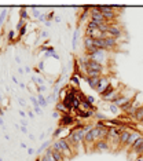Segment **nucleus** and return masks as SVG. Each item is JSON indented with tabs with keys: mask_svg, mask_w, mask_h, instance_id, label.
Instances as JSON below:
<instances>
[{
	"mask_svg": "<svg viewBox=\"0 0 143 161\" xmlns=\"http://www.w3.org/2000/svg\"><path fill=\"white\" fill-rule=\"evenodd\" d=\"M30 102H32V105H33V108H34V106H39V102H37V96H30Z\"/></svg>",
	"mask_w": 143,
	"mask_h": 161,
	"instance_id": "nucleus-31",
	"label": "nucleus"
},
{
	"mask_svg": "<svg viewBox=\"0 0 143 161\" xmlns=\"http://www.w3.org/2000/svg\"><path fill=\"white\" fill-rule=\"evenodd\" d=\"M20 130H21V132H22V134H28V128H26V127H22V125H21Z\"/></svg>",
	"mask_w": 143,
	"mask_h": 161,
	"instance_id": "nucleus-38",
	"label": "nucleus"
},
{
	"mask_svg": "<svg viewBox=\"0 0 143 161\" xmlns=\"http://www.w3.org/2000/svg\"><path fill=\"white\" fill-rule=\"evenodd\" d=\"M25 25H28V21H25V19H21L20 18V21H18V24H17V32H20L21 29L25 26Z\"/></svg>",
	"mask_w": 143,
	"mask_h": 161,
	"instance_id": "nucleus-25",
	"label": "nucleus"
},
{
	"mask_svg": "<svg viewBox=\"0 0 143 161\" xmlns=\"http://www.w3.org/2000/svg\"><path fill=\"white\" fill-rule=\"evenodd\" d=\"M18 113H20V116L22 118H26V113H25V110H20Z\"/></svg>",
	"mask_w": 143,
	"mask_h": 161,
	"instance_id": "nucleus-39",
	"label": "nucleus"
},
{
	"mask_svg": "<svg viewBox=\"0 0 143 161\" xmlns=\"http://www.w3.org/2000/svg\"><path fill=\"white\" fill-rule=\"evenodd\" d=\"M78 32H80V30H76V32H74V34H73V41H72V46H73V47H76V44H77Z\"/></svg>",
	"mask_w": 143,
	"mask_h": 161,
	"instance_id": "nucleus-28",
	"label": "nucleus"
},
{
	"mask_svg": "<svg viewBox=\"0 0 143 161\" xmlns=\"http://www.w3.org/2000/svg\"><path fill=\"white\" fill-rule=\"evenodd\" d=\"M47 21V14H41L39 18V22H46Z\"/></svg>",
	"mask_w": 143,
	"mask_h": 161,
	"instance_id": "nucleus-34",
	"label": "nucleus"
},
{
	"mask_svg": "<svg viewBox=\"0 0 143 161\" xmlns=\"http://www.w3.org/2000/svg\"><path fill=\"white\" fill-rule=\"evenodd\" d=\"M20 18L21 19H25V21H28V19H29V14H28L26 7H22L20 10Z\"/></svg>",
	"mask_w": 143,
	"mask_h": 161,
	"instance_id": "nucleus-20",
	"label": "nucleus"
},
{
	"mask_svg": "<svg viewBox=\"0 0 143 161\" xmlns=\"http://www.w3.org/2000/svg\"><path fill=\"white\" fill-rule=\"evenodd\" d=\"M76 118L73 114L68 113V114H62L61 118L58 121V127H63V128H72L76 124Z\"/></svg>",
	"mask_w": 143,
	"mask_h": 161,
	"instance_id": "nucleus-3",
	"label": "nucleus"
},
{
	"mask_svg": "<svg viewBox=\"0 0 143 161\" xmlns=\"http://www.w3.org/2000/svg\"><path fill=\"white\" fill-rule=\"evenodd\" d=\"M7 15H8V10H7V8H3L2 12H0V28L3 26V24H4L6 18H7Z\"/></svg>",
	"mask_w": 143,
	"mask_h": 161,
	"instance_id": "nucleus-18",
	"label": "nucleus"
},
{
	"mask_svg": "<svg viewBox=\"0 0 143 161\" xmlns=\"http://www.w3.org/2000/svg\"><path fill=\"white\" fill-rule=\"evenodd\" d=\"M107 33H109L110 37H114V39L118 40V39L124 34V29H123L120 22H113V24L109 25V30H107Z\"/></svg>",
	"mask_w": 143,
	"mask_h": 161,
	"instance_id": "nucleus-2",
	"label": "nucleus"
},
{
	"mask_svg": "<svg viewBox=\"0 0 143 161\" xmlns=\"http://www.w3.org/2000/svg\"><path fill=\"white\" fill-rule=\"evenodd\" d=\"M11 80H12V81H14L17 85H20V81L17 80V77H15V76H11Z\"/></svg>",
	"mask_w": 143,
	"mask_h": 161,
	"instance_id": "nucleus-41",
	"label": "nucleus"
},
{
	"mask_svg": "<svg viewBox=\"0 0 143 161\" xmlns=\"http://www.w3.org/2000/svg\"><path fill=\"white\" fill-rule=\"evenodd\" d=\"M33 112H34V114H43V109L40 108V106H34L33 108Z\"/></svg>",
	"mask_w": 143,
	"mask_h": 161,
	"instance_id": "nucleus-29",
	"label": "nucleus"
},
{
	"mask_svg": "<svg viewBox=\"0 0 143 161\" xmlns=\"http://www.w3.org/2000/svg\"><path fill=\"white\" fill-rule=\"evenodd\" d=\"M94 150H98V152H107L110 150V146H109V142L106 139H99L96 140L94 145Z\"/></svg>",
	"mask_w": 143,
	"mask_h": 161,
	"instance_id": "nucleus-5",
	"label": "nucleus"
},
{
	"mask_svg": "<svg viewBox=\"0 0 143 161\" xmlns=\"http://www.w3.org/2000/svg\"><path fill=\"white\" fill-rule=\"evenodd\" d=\"M21 125L22 127H28V120L26 118H21Z\"/></svg>",
	"mask_w": 143,
	"mask_h": 161,
	"instance_id": "nucleus-36",
	"label": "nucleus"
},
{
	"mask_svg": "<svg viewBox=\"0 0 143 161\" xmlns=\"http://www.w3.org/2000/svg\"><path fill=\"white\" fill-rule=\"evenodd\" d=\"M51 149L54 150H58V152H61L63 156L66 157V159L70 160L72 156H73V150L70 149V146H69L68 140L65 139V138H59V139H55L51 145Z\"/></svg>",
	"mask_w": 143,
	"mask_h": 161,
	"instance_id": "nucleus-1",
	"label": "nucleus"
},
{
	"mask_svg": "<svg viewBox=\"0 0 143 161\" xmlns=\"http://www.w3.org/2000/svg\"><path fill=\"white\" fill-rule=\"evenodd\" d=\"M36 153V150L32 149V147H28V154H34Z\"/></svg>",
	"mask_w": 143,
	"mask_h": 161,
	"instance_id": "nucleus-40",
	"label": "nucleus"
},
{
	"mask_svg": "<svg viewBox=\"0 0 143 161\" xmlns=\"http://www.w3.org/2000/svg\"><path fill=\"white\" fill-rule=\"evenodd\" d=\"M39 36H40V37H43V39H47V36H48V33H47L46 30H40Z\"/></svg>",
	"mask_w": 143,
	"mask_h": 161,
	"instance_id": "nucleus-33",
	"label": "nucleus"
},
{
	"mask_svg": "<svg viewBox=\"0 0 143 161\" xmlns=\"http://www.w3.org/2000/svg\"><path fill=\"white\" fill-rule=\"evenodd\" d=\"M32 81L36 85H44V79H41L39 76H32Z\"/></svg>",
	"mask_w": 143,
	"mask_h": 161,
	"instance_id": "nucleus-21",
	"label": "nucleus"
},
{
	"mask_svg": "<svg viewBox=\"0 0 143 161\" xmlns=\"http://www.w3.org/2000/svg\"><path fill=\"white\" fill-rule=\"evenodd\" d=\"M135 161H143V156H138L135 159Z\"/></svg>",
	"mask_w": 143,
	"mask_h": 161,
	"instance_id": "nucleus-45",
	"label": "nucleus"
},
{
	"mask_svg": "<svg viewBox=\"0 0 143 161\" xmlns=\"http://www.w3.org/2000/svg\"><path fill=\"white\" fill-rule=\"evenodd\" d=\"M36 91H37V94H43L44 91H47L46 84H44V85H36Z\"/></svg>",
	"mask_w": 143,
	"mask_h": 161,
	"instance_id": "nucleus-27",
	"label": "nucleus"
},
{
	"mask_svg": "<svg viewBox=\"0 0 143 161\" xmlns=\"http://www.w3.org/2000/svg\"><path fill=\"white\" fill-rule=\"evenodd\" d=\"M61 113H58V112H54V113H52V117L54 118H58V120H59V118H61Z\"/></svg>",
	"mask_w": 143,
	"mask_h": 161,
	"instance_id": "nucleus-37",
	"label": "nucleus"
},
{
	"mask_svg": "<svg viewBox=\"0 0 143 161\" xmlns=\"http://www.w3.org/2000/svg\"><path fill=\"white\" fill-rule=\"evenodd\" d=\"M37 102H39L40 108H47V106H48V102H47L46 96L43 94H37Z\"/></svg>",
	"mask_w": 143,
	"mask_h": 161,
	"instance_id": "nucleus-15",
	"label": "nucleus"
},
{
	"mask_svg": "<svg viewBox=\"0 0 143 161\" xmlns=\"http://www.w3.org/2000/svg\"><path fill=\"white\" fill-rule=\"evenodd\" d=\"M141 124H143V121H142V123H141Z\"/></svg>",
	"mask_w": 143,
	"mask_h": 161,
	"instance_id": "nucleus-53",
	"label": "nucleus"
},
{
	"mask_svg": "<svg viewBox=\"0 0 143 161\" xmlns=\"http://www.w3.org/2000/svg\"><path fill=\"white\" fill-rule=\"evenodd\" d=\"M85 81L88 83L90 88L96 90V87H98V84H99V81H101V77H87V79H85Z\"/></svg>",
	"mask_w": 143,
	"mask_h": 161,
	"instance_id": "nucleus-9",
	"label": "nucleus"
},
{
	"mask_svg": "<svg viewBox=\"0 0 143 161\" xmlns=\"http://www.w3.org/2000/svg\"><path fill=\"white\" fill-rule=\"evenodd\" d=\"M87 101L90 102L91 105H95V102H96V98H94V95H87Z\"/></svg>",
	"mask_w": 143,
	"mask_h": 161,
	"instance_id": "nucleus-30",
	"label": "nucleus"
},
{
	"mask_svg": "<svg viewBox=\"0 0 143 161\" xmlns=\"http://www.w3.org/2000/svg\"><path fill=\"white\" fill-rule=\"evenodd\" d=\"M0 125H2L3 130H6V127H4V120H3V117H0Z\"/></svg>",
	"mask_w": 143,
	"mask_h": 161,
	"instance_id": "nucleus-42",
	"label": "nucleus"
},
{
	"mask_svg": "<svg viewBox=\"0 0 143 161\" xmlns=\"http://www.w3.org/2000/svg\"><path fill=\"white\" fill-rule=\"evenodd\" d=\"M105 43H106V51H112L114 48L117 47V44H118V40L114 37H106L105 39Z\"/></svg>",
	"mask_w": 143,
	"mask_h": 161,
	"instance_id": "nucleus-7",
	"label": "nucleus"
},
{
	"mask_svg": "<svg viewBox=\"0 0 143 161\" xmlns=\"http://www.w3.org/2000/svg\"><path fill=\"white\" fill-rule=\"evenodd\" d=\"M69 81H70V84H73L74 87H77V88H80V79H78L77 76L72 75L70 77H69Z\"/></svg>",
	"mask_w": 143,
	"mask_h": 161,
	"instance_id": "nucleus-19",
	"label": "nucleus"
},
{
	"mask_svg": "<svg viewBox=\"0 0 143 161\" xmlns=\"http://www.w3.org/2000/svg\"><path fill=\"white\" fill-rule=\"evenodd\" d=\"M3 114H4V110H3V108H0V117H2Z\"/></svg>",
	"mask_w": 143,
	"mask_h": 161,
	"instance_id": "nucleus-50",
	"label": "nucleus"
},
{
	"mask_svg": "<svg viewBox=\"0 0 143 161\" xmlns=\"http://www.w3.org/2000/svg\"><path fill=\"white\" fill-rule=\"evenodd\" d=\"M20 146L22 147V149H26V143H24V142H21V143H20Z\"/></svg>",
	"mask_w": 143,
	"mask_h": 161,
	"instance_id": "nucleus-48",
	"label": "nucleus"
},
{
	"mask_svg": "<svg viewBox=\"0 0 143 161\" xmlns=\"http://www.w3.org/2000/svg\"><path fill=\"white\" fill-rule=\"evenodd\" d=\"M55 112H58V113H61V114H68V110H66V108H65L62 101L55 104Z\"/></svg>",
	"mask_w": 143,
	"mask_h": 161,
	"instance_id": "nucleus-13",
	"label": "nucleus"
},
{
	"mask_svg": "<svg viewBox=\"0 0 143 161\" xmlns=\"http://www.w3.org/2000/svg\"><path fill=\"white\" fill-rule=\"evenodd\" d=\"M142 156H143V154H142Z\"/></svg>",
	"mask_w": 143,
	"mask_h": 161,
	"instance_id": "nucleus-55",
	"label": "nucleus"
},
{
	"mask_svg": "<svg viewBox=\"0 0 143 161\" xmlns=\"http://www.w3.org/2000/svg\"><path fill=\"white\" fill-rule=\"evenodd\" d=\"M69 94V85H65V87H62L61 90H59V95H58V98H59V101H63V99L68 96Z\"/></svg>",
	"mask_w": 143,
	"mask_h": 161,
	"instance_id": "nucleus-14",
	"label": "nucleus"
},
{
	"mask_svg": "<svg viewBox=\"0 0 143 161\" xmlns=\"http://www.w3.org/2000/svg\"><path fill=\"white\" fill-rule=\"evenodd\" d=\"M109 84H110V76H102V77H101L99 84H98V87H96V90H95V91H96L99 95H102L103 91L107 88V85H109Z\"/></svg>",
	"mask_w": 143,
	"mask_h": 161,
	"instance_id": "nucleus-4",
	"label": "nucleus"
},
{
	"mask_svg": "<svg viewBox=\"0 0 143 161\" xmlns=\"http://www.w3.org/2000/svg\"><path fill=\"white\" fill-rule=\"evenodd\" d=\"M18 102H20V104H21L22 106L26 105V104H25V99H24V98H20V99H18Z\"/></svg>",
	"mask_w": 143,
	"mask_h": 161,
	"instance_id": "nucleus-43",
	"label": "nucleus"
},
{
	"mask_svg": "<svg viewBox=\"0 0 143 161\" xmlns=\"http://www.w3.org/2000/svg\"><path fill=\"white\" fill-rule=\"evenodd\" d=\"M32 15H33V18L39 19V18H40V15H41L40 10H39V8H36V7H33V8H32Z\"/></svg>",
	"mask_w": 143,
	"mask_h": 161,
	"instance_id": "nucleus-26",
	"label": "nucleus"
},
{
	"mask_svg": "<svg viewBox=\"0 0 143 161\" xmlns=\"http://www.w3.org/2000/svg\"><path fill=\"white\" fill-rule=\"evenodd\" d=\"M109 109H110V113H113V114H117L120 110H121V109H120L118 106H117V105H114V104H110Z\"/></svg>",
	"mask_w": 143,
	"mask_h": 161,
	"instance_id": "nucleus-24",
	"label": "nucleus"
},
{
	"mask_svg": "<svg viewBox=\"0 0 143 161\" xmlns=\"http://www.w3.org/2000/svg\"><path fill=\"white\" fill-rule=\"evenodd\" d=\"M28 117H29V118H34V112L28 109Z\"/></svg>",
	"mask_w": 143,
	"mask_h": 161,
	"instance_id": "nucleus-35",
	"label": "nucleus"
},
{
	"mask_svg": "<svg viewBox=\"0 0 143 161\" xmlns=\"http://www.w3.org/2000/svg\"><path fill=\"white\" fill-rule=\"evenodd\" d=\"M44 24H46V26H51V25H52V22H51V21H46V22H44Z\"/></svg>",
	"mask_w": 143,
	"mask_h": 161,
	"instance_id": "nucleus-46",
	"label": "nucleus"
},
{
	"mask_svg": "<svg viewBox=\"0 0 143 161\" xmlns=\"http://www.w3.org/2000/svg\"><path fill=\"white\" fill-rule=\"evenodd\" d=\"M142 135L141 132H138V131H132V134H131V136H129V139H128V143H127V146H125V149L127 150H129L132 147V145L135 143V140L138 139V138H141Z\"/></svg>",
	"mask_w": 143,
	"mask_h": 161,
	"instance_id": "nucleus-8",
	"label": "nucleus"
},
{
	"mask_svg": "<svg viewBox=\"0 0 143 161\" xmlns=\"http://www.w3.org/2000/svg\"><path fill=\"white\" fill-rule=\"evenodd\" d=\"M54 21H55V22H61V17H58V15H55V17H54Z\"/></svg>",
	"mask_w": 143,
	"mask_h": 161,
	"instance_id": "nucleus-44",
	"label": "nucleus"
},
{
	"mask_svg": "<svg viewBox=\"0 0 143 161\" xmlns=\"http://www.w3.org/2000/svg\"><path fill=\"white\" fill-rule=\"evenodd\" d=\"M132 121H135V123H142L143 121V105L141 106V108H138L135 116L132 117Z\"/></svg>",
	"mask_w": 143,
	"mask_h": 161,
	"instance_id": "nucleus-10",
	"label": "nucleus"
},
{
	"mask_svg": "<svg viewBox=\"0 0 143 161\" xmlns=\"http://www.w3.org/2000/svg\"><path fill=\"white\" fill-rule=\"evenodd\" d=\"M25 70H26V72H28V73H29V72H30V70H32V69H30V67H29V66H26V67H25Z\"/></svg>",
	"mask_w": 143,
	"mask_h": 161,
	"instance_id": "nucleus-51",
	"label": "nucleus"
},
{
	"mask_svg": "<svg viewBox=\"0 0 143 161\" xmlns=\"http://www.w3.org/2000/svg\"><path fill=\"white\" fill-rule=\"evenodd\" d=\"M37 69H39L40 72H44V61H40L39 65H37Z\"/></svg>",
	"mask_w": 143,
	"mask_h": 161,
	"instance_id": "nucleus-32",
	"label": "nucleus"
},
{
	"mask_svg": "<svg viewBox=\"0 0 143 161\" xmlns=\"http://www.w3.org/2000/svg\"><path fill=\"white\" fill-rule=\"evenodd\" d=\"M51 145H52V143H51V142H50V140H46V142H43V143H41V146H40V147H39V149H37V150H36V153H39V154H40L41 152H46V150H47V149H48V147H50V146H51Z\"/></svg>",
	"mask_w": 143,
	"mask_h": 161,
	"instance_id": "nucleus-17",
	"label": "nucleus"
},
{
	"mask_svg": "<svg viewBox=\"0 0 143 161\" xmlns=\"http://www.w3.org/2000/svg\"><path fill=\"white\" fill-rule=\"evenodd\" d=\"M3 101V98H2V94H0V102H2Z\"/></svg>",
	"mask_w": 143,
	"mask_h": 161,
	"instance_id": "nucleus-52",
	"label": "nucleus"
},
{
	"mask_svg": "<svg viewBox=\"0 0 143 161\" xmlns=\"http://www.w3.org/2000/svg\"><path fill=\"white\" fill-rule=\"evenodd\" d=\"M15 34H17V30H8V33H7V40L10 41V43H12L14 40H17V39H15Z\"/></svg>",
	"mask_w": 143,
	"mask_h": 161,
	"instance_id": "nucleus-22",
	"label": "nucleus"
},
{
	"mask_svg": "<svg viewBox=\"0 0 143 161\" xmlns=\"http://www.w3.org/2000/svg\"><path fill=\"white\" fill-rule=\"evenodd\" d=\"M15 62H17V63H21V58H20V57H17V55H15Z\"/></svg>",
	"mask_w": 143,
	"mask_h": 161,
	"instance_id": "nucleus-47",
	"label": "nucleus"
},
{
	"mask_svg": "<svg viewBox=\"0 0 143 161\" xmlns=\"http://www.w3.org/2000/svg\"><path fill=\"white\" fill-rule=\"evenodd\" d=\"M83 43H84V50H85V53H87L88 50H91V48L94 47V39L84 36V40H83Z\"/></svg>",
	"mask_w": 143,
	"mask_h": 161,
	"instance_id": "nucleus-11",
	"label": "nucleus"
},
{
	"mask_svg": "<svg viewBox=\"0 0 143 161\" xmlns=\"http://www.w3.org/2000/svg\"><path fill=\"white\" fill-rule=\"evenodd\" d=\"M65 130L66 128H63V127H56V130L52 132V138L54 139H59V138H62V132Z\"/></svg>",
	"mask_w": 143,
	"mask_h": 161,
	"instance_id": "nucleus-16",
	"label": "nucleus"
},
{
	"mask_svg": "<svg viewBox=\"0 0 143 161\" xmlns=\"http://www.w3.org/2000/svg\"><path fill=\"white\" fill-rule=\"evenodd\" d=\"M94 46L98 50H105L106 51V43H105V39H94Z\"/></svg>",
	"mask_w": 143,
	"mask_h": 161,
	"instance_id": "nucleus-12",
	"label": "nucleus"
},
{
	"mask_svg": "<svg viewBox=\"0 0 143 161\" xmlns=\"http://www.w3.org/2000/svg\"><path fill=\"white\" fill-rule=\"evenodd\" d=\"M28 33V25H25V26L24 28H22L21 29V30L20 32H18V36H17V40H21V37L22 36H25V34H26Z\"/></svg>",
	"mask_w": 143,
	"mask_h": 161,
	"instance_id": "nucleus-23",
	"label": "nucleus"
},
{
	"mask_svg": "<svg viewBox=\"0 0 143 161\" xmlns=\"http://www.w3.org/2000/svg\"><path fill=\"white\" fill-rule=\"evenodd\" d=\"M0 94H2V91H0Z\"/></svg>",
	"mask_w": 143,
	"mask_h": 161,
	"instance_id": "nucleus-54",
	"label": "nucleus"
},
{
	"mask_svg": "<svg viewBox=\"0 0 143 161\" xmlns=\"http://www.w3.org/2000/svg\"><path fill=\"white\" fill-rule=\"evenodd\" d=\"M20 88H22V90H25V88H26V85H25V84H24V83H20Z\"/></svg>",
	"mask_w": 143,
	"mask_h": 161,
	"instance_id": "nucleus-49",
	"label": "nucleus"
},
{
	"mask_svg": "<svg viewBox=\"0 0 143 161\" xmlns=\"http://www.w3.org/2000/svg\"><path fill=\"white\" fill-rule=\"evenodd\" d=\"M131 134H132V131H129V130H124L121 135H120V149H125V146H127V143H128V139H129V136H131Z\"/></svg>",
	"mask_w": 143,
	"mask_h": 161,
	"instance_id": "nucleus-6",
	"label": "nucleus"
}]
</instances>
